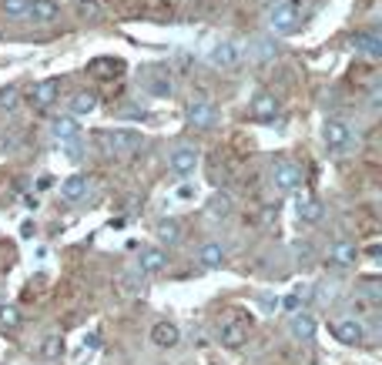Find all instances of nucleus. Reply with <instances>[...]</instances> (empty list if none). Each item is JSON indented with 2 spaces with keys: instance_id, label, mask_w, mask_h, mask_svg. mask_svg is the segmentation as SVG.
Wrapping results in <instances>:
<instances>
[{
  "instance_id": "412c9836",
  "label": "nucleus",
  "mask_w": 382,
  "mask_h": 365,
  "mask_svg": "<svg viewBox=\"0 0 382 365\" xmlns=\"http://www.w3.org/2000/svg\"><path fill=\"white\" fill-rule=\"evenodd\" d=\"M77 134H81V124H77V117H71V114H64V117H54L51 121V138L57 141V144L77 138Z\"/></svg>"
},
{
  "instance_id": "dca6fc26",
  "label": "nucleus",
  "mask_w": 382,
  "mask_h": 365,
  "mask_svg": "<svg viewBox=\"0 0 382 365\" xmlns=\"http://www.w3.org/2000/svg\"><path fill=\"white\" fill-rule=\"evenodd\" d=\"M252 114L258 121H275L279 117V101H275V94H268V91H258L252 98Z\"/></svg>"
},
{
  "instance_id": "7c9ffc66",
  "label": "nucleus",
  "mask_w": 382,
  "mask_h": 365,
  "mask_svg": "<svg viewBox=\"0 0 382 365\" xmlns=\"http://www.w3.org/2000/svg\"><path fill=\"white\" fill-rule=\"evenodd\" d=\"M17 101H21V91L13 88V84H7V88H0V108H17Z\"/></svg>"
},
{
  "instance_id": "c756f323",
  "label": "nucleus",
  "mask_w": 382,
  "mask_h": 365,
  "mask_svg": "<svg viewBox=\"0 0 382 365\" xmlns=\"http://www.w3.org/2000/svg\"><path fill=\"white\" fill-rule=\"evenodd\" d=\"M275 57V40H258V44H252V61L255 64H265Z\"/></svg>"
},
{
  "instance_id": "2eb2a0df",
  "label": "nucleus",
  "mask_w": 382,
  "mask_h": 365,
  "mask_svg": "<svg viewBox=\"0 0 382 365\" xmlns=\"http://www.w3.org/2000/svg\"><path fill=\"white\" fill-rule=\"evenodd\" d=\"M329 262L339 265V268H352V265L359 262V248L352 245V241H335V245H329Z\"/></svg>"
},
{
  "instance_id": "5701e85b",
  "label": "nucleus",
  "mask_w": 382,
  "mask_h": 365,
  "mask_svg": "<svg viewBox=\"0 0 382 365\" xmlns=\"http://www.w3.org/2000/svg\"><path fill=\"white\" fill-rule=\"evenodd\" d=\"M154 235H158V241H161V245H168V248H171V245H178V241H181V235H185V231H181L178 218H161V221H158V228H154Z\"/></svg>"
},
{
  "instance_id": "9d476101",
  "label": "nucleus",
  "mask_w": 382,
  "mask_h": 365,
  "mask_svg": "<svg viewBox=\"0 0 382 365\" xmlns=\"http://www.w3.org/2000/svg\"><path fill=\"white\" fill-rule=\"evenodd\" d=\"M88 191H91V181L84 175H71L67 181L61 185V198L67 204H77V202H84L88 198Z\"/></svg>"
},
{
  "instance_id": "2f4dec72",
  "label": "nucleus",
  "mask_w": 382,
  "mask_h": 365,
  "mask_svg": "<svg viewBox=\"0 0 382 365\" xmlns=\"http://www.w3.org/2000/svg\"><path fill=\"white\" fill-rule=\"evenodd\" d=\"M121 285H125V289L131 291V295H141V291H144V282H141V275H134V272H125Z\"/></svg>"
},
{
  "instance_id": "20e7f679",
  "label": "nucleus",
  "mask_w": 382,
  "mask_h": 365,
  "mask_svg": "<svg viewBox=\"0 0 382 365\" xmlns=\"http://www.w3.org/2000/svg\"><path fill=\"white\" fill-rule=\"evenodd\" d=\"M242 61H245L242 47H238L235 40H221V44H215V47L208 51V67H215V71H235Z\"/></svg>"
},
{
  "instance_id": "72a5a7b5",
  "label": "nucleus",
  "mask_w": 382,
  "mask_h": 365,
  "mask_svg": "<svg viewBox=\"0 0 382 365\" xmlns=\"http://www.w3.org/2000/svg\"><path fill=\"white\" fill-rule=\"evenodd\" d=\"M279 308H285V312H299V308H302V295H299V291H292V295L279 299Z\"/></svg>"
},
{
  "instance_id": "a211bd4d",
  "label": "nucleus",
  "mask_w": 382,
  "mask_h": 365,
  "mask_svg": "<svg viewBox=\"0 0 382 365\" xmlns=\"http://www.w3.org/2000/svg\"><path fill=\"white\" fill-rule=\"evenodd\" d=\"M178 339H181V328L175 325V322H158V325L151 328V342L158 349H175Z\"/></svg>"
},
{
  "instance_id": "ddd939ff",
  "label": "nucleus",
  "mask_w": 382,
  "mask_h": 365,
  "mask_svg": "<svg viewBox=\"0 0 382 365\" xmlns=\"http://www.w3.org/2000/svg\"><path fill=\"white\" fill-rule=\"evenodd\" d=\"M141 134H134V131H111L108 134V148L115 154H131V151H138L141 148Z\"/></svg>"
},
{
  "instance_id": "6ab92c4d",
  "label": "nucleus",
  "mask_w": 382,
  "mask_h": 365,
  "mask_svg": "<svg viewBox=\"0 0 382 365\" xmlns=\"http://www.w3.org/2000/svg\"><path fill=\"white\" fill-rule=\"evenodd\" d=\"M141 88H144V94H151V98H171V91H175L171 88V77L161 74V71H148Z\"/></svg>"
},
{
  "instance_id": "f257e3e1",
  "label": "nucleus",
  "mask_w": 382,
  "mask_h": 365,
  "mask_svg": "<svg viewBox=\"0 0 382 365\" xmlns=\"http://www.w3.org/2000/svg\"><path fill=\"white\" fill-rule=\"evenodd\" d=\"M302 21V4L299 0H275L268 11V30L272 34H292Z\"/></svg>"
},
{
  "instance_id": "f8f14e48",
  "label": "nucleus",
  "mask_w": 382,
  "mask_h": 365,
  "mask_svg": "<svg viewBox=\"0 0 382 365\" xmlns=\"http://www.w3.org/2000/svg\"><path fill=\"white\" fill-rule=\"evenodd\" d=\"M295 214H299V221H302V225H318V221H322V214H325V208H322V202H316V198L299 195V202H295Z\"/></svg>"
},
{
  "instance_id": "bb28decb",
  "label": "nucleus",
  "mask_w": 382,
  "mask_h": 365,
  "mask_svg": "<svg viewBox=\"0 0 382 365\" xmlns=\"http://www.w3.org/2000/svg\"><path fill=\"white\" fill-rule=\"evenodd\" d=\"M0 11L7 21H30V0H0Z\"/></svg>"
},
{
  "instance_id": "7ed1b4c3",
  "label": "nucleus",
  "mask_w": 382,
  "mask_h": 365,
  "mask_svg": "<svg viewBox=\"0 0 382 365\" xmlns=\"http://www.w3.org/2000/svg\"><path fill=\"white\" fill-rule=\"evenodd\" d=\"M198 164H202V151H198L195 144H178V148L171 151V158H168V168L178 178H191L198 171Z\"/></svg>"
},
{
  "instance_id": "6e6552de",
  "label": "nucleus",
  "mask_w": 382,
  "mask_h": 365,
  "mask_svg": "<svg viewBox=\"0 0 382 365\" xmlns=\"http://www.w3.org/2000/svg\"><path fill=\"white\" fill-rule=\"evenodd\" d=\"M289 335H292L295 342H312L318 335V322H316V315H308V312H292V322H289Z\"/></svg>"
},
{
  "instance_id": "0eeeda50",
  "label": "nucleus",
  "mask_w": 382,
  "mask_h": 365,
  "mask_svg": "<svg viewBox=\"0 0 382 365\" xmlns=\"http://www.w3.org/2000/svg\"><path fill=\"white\" fill-rule=\"evenodd\" d=\"M332 335H335V342H342V345H362L366 342V325L359 318H339L332 325Z\"/></svg>"
},
{
  "instance_id": "1a4fd4ad",
  "label": "nucleus",
  "mask_w": 382,
  "mask_h": 365,
  "mask_svg": "<svg viewBox=\"0 0 382 365\" xmlns=\"http://www.w3.org/2000/svg\"><path fill=\"white\" fill-rule=\"evenodd\" d=\"M352 51L362 54L366 61H379V57H382V40H379V34H376V30L356 34V37H352Z\"/></svg>"
},
{
  "instance_id": "c85d7f7f",
  "label": "nucleus",
  "mask_w": 382,
  "mask_h": 365,
  "mask_svg": "<svg viewBox=\"0 0 382 365\" xmlns=\"http://www.w3.org/2000/svg\"><path fill=\"white\" fill-rule=\"evenodd\" d=\"M24 315L17 305H0V328H21Z\"/></svg>"
},
{
  "instance_id": "473e14b6",
  "label": "nucleus",
  "mask_w": 382,
  "mask_h": 365,
  "mask_svg": "<svg viewBox=\"0 0 382 365\" xmlns=\"http://www.w3.org/2000/svg\"><path fill=\"white\" fill-rule=\"evenodd\" d=\"M335 295H339V289H335V285H318V289H316L318 305H332V302H335Z\"/></svg>"
},
{
  "instance_id": "cd10ccee",
  "label": "nucleus",
  "mask_w": 382,
  "mask_h": 365,
  "mask_svg": "<svg viewBox=\"0 0 382 365\" xmlns=\"http://www.w3.org/2000/svg\"><path fill=\"white\" fill-rule=\"evenodd\" d=\"M64 355V339L61 335H47V339L40 342V359L44 362H57Z\"/></svg>"
},
{
  "instance_id": "4468645a",
  "label": "nucleus",
  "mask_w": 382,
  "mask_h": 365,
  "mask_svg": "<svg viewBox=\"0 0 382 365\" xmlns=\"http://www.w3.org/2000/svg\"><path fill=\"white\" fill-rule=\"evenodd\" d=\"M57 94H61V81H40V84H34V91H30V104L34 108H51L54 101H57Z\"/></svg>"
},
{
  "instance_id": "f3484780",
  "label": "nucleus",
  "mask_w": 382,
  "mask_h": 365,
  "mask_svg": "<svg viewBox=\"0 0 382 365\" xmlns=\"http://www.w3.org/2000/svg\"><path fill=\"white\" fill-rule=\"evenodd\" d=\"M165 265H168L165 248H141V252H138V268H141V275H154V272H161Z\"/></svg>"
},
{
  "instance_id": "423d86ee",
  "label": "nucleus",
  "mask_w": 382,
  "mask_h": 365,
  "mask_svg": "<svg viewBox=\"0 0 382 365\" xmlns=\"http://www.w3.org/2000/svg\"><path fill=\"white\" fill-rule=\"evenodd\" d=\"M188 124L195 131H212L218 124V108L212 101H195L188 108Z\"/></svg>"
},
{
  "instance_id": "9b49d317",
  "label": "nucleus",
  "mask_w": 382,
  "mask_h": 365,
  "mask_svg": "<svg viewBox=\"0 0 382 365\" xmlns=\"http://www.w3.org/2000/svg\"><path fill=\"white\" fill-rule=\"evenodd\" d=\"M218 342L225 345V349H242L245 342H248V325L245 322H228V325L218 328Z\"/></svg>"
},
{
  "instance_id": "f03ea898",
  "label": "nucleus",
  "mask_w": 382,
  "mask_h": 365,
  "mask_svg": "<svg viewBox=\"0 0 382 365\" xmlns=\"http://www.w3.org/2000/svg\"><path fill=\"white\" fill-rule=\"evenodd\" d=\"M322 141H325V151L329 154H345L356 138H352L349 124H342V121H325L322 124Z\"/></svg>"
},
{
  "instance_id": "b1692460",
  "label": "nucleus",
  "mask_w": 382,
  "mask_h": 365,
  "mask_svg": "<svg viewBox=\"0 0 382 365\" xmlns=\"http://www.w3.org/2000/svg\"><path fill=\"white\" fill-rule=\"evenodd\" d=\"M57 13H61L57 0H30V21L51 24V21H57Z\"/></svg>"
},
{
  "instance_id": "4be33fe9",
  "label": "nucleus",
  "mask_w": 382,
  "mask_h": 365,
  "mask_svg": "<svg viewBox=\"0 0 382 365\" xmlns=\"http://www.w3.org/2000/svg\"><path fill=\"white\" fill-rule=\"evenodd\" d=\"M198 262H202V268H221L225 265V245L221 241H204L198 248Z\"/></svg>"
},
{
  "instance_id": "c9c22d12",
  "label": "nucleus",
  "mask_w": 382,
  "mask_h": 365,
  "mask_svg": "<svg viewBox=\"0 0 382 365\" xmlns=\"http://www.w3.org/2000/svg\"><path fill=\"white\" fill-rule=\"evenodd\" d=\"M258 305H262V312H275V308H279V299H272V295H258Z\"/></svg>"
},
{
  "instance_id": "a878e982",
  "label": "nucleus",
  "mask_w": 382,
  "mask_h": 365,
  "mask_svg": "<svg viewBox=\"0 0 382 365\" xmlns=\"http://www.w3.org/2000/svg\"><path fill=\"white\" fill-rule=\"evenodd\" d=\"M98 111V94L94 91H77L71 98V117H81V114H94Z\"/></svg>"
},
{
  "instance_id": "393cba45",
  "label": "nucleus",
  "mask_w": 382,
  "mask_h": 365,
  "mask_svg": "<svg viewBox=\"0 0 382 365\" xmlns=\"http://www.w3.org/2000/svg\"><path fill=\"white\" fill-rule=\"evenodd\" d=\"M231 198L225 195V191H218V195H212L208 202H204V212H208V218H215V221H221V218H228L231 214Z\"/></svg>"
},
{
  "instance_id": "39448f33",
  "label": "nucleus",
  "mask_w": 382,
  "mask_h": 365,
  "mask_svg": "<svg viewBox=\"0 0 382 365\" xmlns=\"http://www.w3.org/2000/svg\"><path fill=\"white\" fill-rule=\"evenodd\" d=\"M272 185H275L279 191H299L302 188V164L275 161L272 164Z\"/></svg>"
},
{
  "instance_id": "e433bc0d",
  "label": "nucleus",
  "mask_w": 382,
  "mask_h": 365,
  "mask_svg": "<svg viewBox=\"0 0 382 365\" xmlns=\"http://www.w3.org/2000/svg\"><path fill=\"white\" fill-rule=\"evenodd\" d=\"M366 255H369V258H372V262H379V245H369V252H366Z\"/></svg>"
},
{
  "instance_id": "aec40b11",
  "label": "nucleus",
  "mask_w": 382,
  "mask_h": 365,
  "mask_svg": "<svg viewBox=\"0 0 382 365\" xmlns=\"http://www.w3.org/2000/svg\"><path fill=\"white\" fill-rule=\"evenodd\" d=\"M91 77H101V81H111V77L125 74V61H115V57H98V61L88 64Z\"/></svg>"
},
{
  "instance_id": "f704fd0d",
  "label": "nucleus",
  "mask_w": 382,
  "mask_h": 365,
  "mask_svg": "<svg viewBox=\"0 0 382 365\" xmlns=\"http://www.w3.org/2000/svg\"><path fill=\"white\" fill-rule=\"evenodd\" d=\"M195 195H198V188H195V185H181V188L175 191V198H181V202H191Z\"/></svg>"
}]
</instances>
